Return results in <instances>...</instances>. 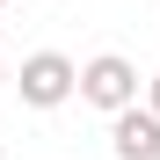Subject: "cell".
<instances>
[{"label":"cell","mask_w":160,"mask_h":160,"mask_svg":"<svg viewBox=\"0 0 160 160\" xmlns=\"http://www.w3.org/2000/svg\"><path fill=\"white\" fill-rule=\"evenodd\" d=\"M73 95L117 117V109H131V102H138V66H131L124 51H102V58L80 66V88H73Z\"/></svg>","instance_id":"obj_1"},{"label":"cell","mask_w":160,"mask_h":160,"mask_svg":"<svg viewBox=\"0 0 160 160\" xmlns=\"http://www.w3.org/2000/svg\"><path fill=\"white\" fill-rule=\"evenodd\" d=\"M15 88H22V102H29V109H58V102L80 88V66L66 58V51H29V58H22V73H15Z\"/></svg>","instance_id":"obj_2"},{"label":"cell","mask_w":160,"mask_h":160,"mask_svg":"<svg viewBox=\"0 0 160 160\" xmlns=\"http://www.w3.org/2000/svg\"><path fill=\"white\" fill-rule=\"evenodd\" d=\"M109 146H117V160H160V117L153 109H117L109 117Z\"/></svg>","instance_id":"obj_3"},{"label":"cell","mask_w":160,"mask_h":160,"mask_svg":"<svg viewBox=\"0 0 160 160\" xmlns=\"http://www.w3.org/2000/svg\"><path fill=\"white\" fill-rule=\"evenodd\" d=\"M146 109H153V117H160V73H153V80H146Z\"/></svg>","instance_id":"obj_4"},{"label":"cell","mask_w":160,"mask_h":160,"mask_svg":"<svg viewBox=\"0 0 160 160\" xmlns=\"http://www.w3.org/2000/svg\"><path fill=\"white\" fill-rule=\"evenodd\" d=\"M0 80H8V66H0Z\"/></svg>","instance_id":"obj_5"},{"label":"cell","mask_w":160,"mask_h":160,"mask_svg":"<svg viewBox=\"0 0 160 160\" xmlns=\"http://www.w3.org/2000/svg\"><path fill=\"white\" fill-rule=\"evenodd\" d=\"M0 8H8V0H0Z\"/></svg>","instance_id":"obj_6"},{"label":"cell","mask_w":160,"mask_h":160,"mask_svg":"<svg viewBox=\"0 0 160 160\" xmlns=\"http://www.w3.org/2000/svg\"><path fill=\"white\" fill-rule=\"evenodd\" d=\"M0 160H8V153H0Z\"/></svg>","instance_id":"obj_7"}]
</instances>
